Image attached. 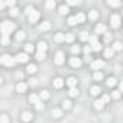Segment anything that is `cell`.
<instances>
[{
  "mask_svg": "<svg viewBox=\"0 0 123 123\" xmlns=\"http://www.w3.org/2000/svg\"><path fill=\"white\" fill-rule=\"evenodd\" d=\"M0 64H2V58H0Z\"/></svg>",
  "mask_w": 123,
  "mask_h": 123,
  "instance_id": "cell-54",
  "label": "cell"
},
{
  "mask_svg": "<svg viewBox=\"0 0 123 123\" xmlns=\"http://www.w3.org/2000/svg\"><path fill=\"white\" fill-rule=\"evenodd\" d=\"M0 123H9L7 114H2V116H0Z\"/></svg>",
  "mask_w": 123,
  "mask_h": 123,
  "instance_id": "cell-36",
  "label": "cell"
},
{
  "mask_svg": "<svg viewBox=\"0 0 123 123\" xmlns=\"http://www.w3.org/2000/svg\"><path fill=\"white\" fill-rule=\"evenodd\" d=\"M110 23H111L113 28H119V26H120V18H119L117 15H113V16L110 18Z\"/></svg>",
  "mask_w": 123,
  "mask_h": 123,
  "instance_id": "cell-4",
  "label": "cell"
},
{
  "mask_svg": "<svg viewBox=\"0 0 123 123\" xmlns=\"http://www.w3.org/2000/svg\"><path fill=\"white\" fill-rule=\"evenodd\" d=\"M25 36H26V35H25L23 31H18V33H16V39H18V41H23Z\"/></svg>",
  "mask_w": 123,
  "mask_h": 123,
  "instance_id": "cell-22",
  "label": "cell"
},
{
  "mask_svg": "<svg viewBox=\"0 0 123 123\" xmlns=\"http://www.w3.org/2000/svg\"><path fill=\"white\" fill-rule=\"evenodd\" d=\"M107 5L111 6V7H117V6H120V2H117V0H109Z\"/></svg>",
  "mask_w": 123,
  "mask_h": 123,
  "instance_id": "cell-24",
  "label": "cell"
},
{
  "mask_svg": "<svg viewBox=\"0 0 123 123\" xmlns=\"http://www.w3.org/2000/svg\"><path fill=\"white\" fill-rule=\"evenodd\" d=\"M90 93H91L93 96H98V94L101 93V88H100L98 86H94V87H91V90H90Z\"/></svg>",
  "mask_w": 123,
  "mask_h": 123,
  "instance_id": "cell-14",
  "label": "cell"
},
{
  "mask_svg": "<svg viewBox=\"0 0 123 123\" xmlns=\"http://www.w3.org/2000/svg\"><path fill=\"white\" fill-rule=\"evenodd\" d=\"M32 117H33V116H32L31 111H23V113H22V120H23V122H31Z\"/></svg>",
  "mask_w": 123,
  "mask_h": 123,
  "instance_id": "cell-11",
  "label": "cell"
},
{
  "mask_svg": "<svg viewBox=\"0 0 123 123\" xmlns=\"http://www.w3.org/2000/svg\"><path fill=\"white\" fill-rule=\"evenodd\" d=\"M33 10H35V9H33V7H32V6H28V7H26V10H25V13H26V15H28V16H29V15H31V13H32V12H33Z\"/></svg>",
  "mask_w": 123,
  "mask_h": 123,
  "instance_id": "cell-46",
  "label": "cell"
},
{
  "mask_svg": "<svg viewBox=\"0 0 123 123\" xmlns=\"http://www.w3.org/2000/svg\"><path fill=\"white\" fill-rule=\"evenodd\" d=\"M68 5L70 6H77V5H80V2L78 0H68Z\"/></svg>",
  "mask_w": 123,
  "mask_h": 123,
  "instance_id": "cell-45",
  "label": "cell"
},
{
  "mask_svg": "<svg viewBox=\"0 0 123 123\" xmlns=\"http://www.w3.org/2000/svg\"><path fill=\"white\" fill-rule=\"evenodd\" d=\"M26 71H28L29 74L36 73V65H35V64H29V65H28V68H26Z\"/></svg>",
  "mask_w": 123,
  "mask_h": 123,
  "instance_id": "cell-20",
  "label": "cell"
},
{
  "mask_svg": "<svg viewBox=\"0 0 123 123\" xmlns=\"http://www.w3.org/2000/svg\"><path fill=\"white\" fill-rule=\"evenodd\" d=\"M70 64H71V67H74V68H80V67H81V59L77 58V56H73V58L70 59Z\"/></svg>",
  "mask_w": 123,
  "mask_h": 123,
  "instance_id": "cell-3",
  "label": "cell"
},
{
  "mask_svg": "<svg viewBox=\"0 0 123 123\" xmlns=\"http://www.w3.org/2000/svg\"><path fill=\"white\" fill-rule=\"evenodd\" d=\"M71 104H73V103H71L70 100H64V101H62V107H64L65 110H68V109H71Z\"/></svg>",
  "mask_w": 123,
  "mask_h": 123,
  "instance_id": "cell-32",
  "label": "cell"
},
{
  "mask_svg": "<svg viewBox=\"0 0 123 123\" xmlns=\"http://www.w3.org/2000/svg\"><path fill=\"white\" fill-rule=\"evenodd\" d=\"M26 88H28V86H26L25 83H19V84L16 86V90H18V93H25V91H26Z\"/></svg>",
  "mask_w": 123,
  "mask_h": 123,
  "instance_id": "cell-12",
  "label": "cell"
},
{
  "mask_svg": "<svg viewBox=\"0 0 123 123\" xmlns=\"http://www.w3.org/2000/svg\"><path fill=\"white\" fill-rule=\"evenodd\" d=\"M96 32L97 33H104L106 32V26L104 25H97L96 26Z\"/></svg>",
  "mask_w": 123,
  "mask_h": 123,
  "instance_id": "cell-21",
  "label": "cell"
},
{
  "mask_svg": "<svg viewBox=\"0 0 123 123\" xmlns=\"http://www.w3.org/2000/svg\"><path fill=\"white\" fill-rule=\"evenodd\" d=\"M2 43L3 45H9L10 43V38L9 36H2Z\"/></svg>",
  "mask_w": 123,
  "mask_h": 123,
  "instance_id": "cell-37",
  "label": "cell"
},
{
  "mask_svg": "<svg viewBox=\"0 0 123 123\" xmlns=\"http://www.w3.org/2000/svg\"><path fill=\"white\" fill-rule=\"evenodd\" d=\"M111 97H113V98H116V100H117V98H120V91H117V90H116V91H113V93H111Z\"/></svg>",
  "mask_w": 123,
  "mask_h": 123,
  "instance_id": "cell-44",
  "label": "cell"
},
{
  "mask_svg": "<svg viewBox=\"0 0 123 123\" xmlns=\"http://www.w3.org/2000/svg\"><path fill=\"white\" fill-rule=\"evenodd\" d=\"M113 54H114V51H113L111 48H107V49L104 51V55H106V58H111V56H113Z\"/></svg>",
  "mask_w": 123,
  "mask_h": 123,
  "instance_id": "cell-26",
  "label": "cell"
},
{
  "mask_svg": "<svg viewBox=\"0 0 123 123\" xmlns=\"http://www.w3.org/2000/svg\"><path fill=\"white\" fill-rule=\"evenodd\" d=\"M38 19H39V12H38V10H33V12L29 15V22H31V23H35Z\"/></svg>",
  "mask_w": 123,
  "mask_h": 123,
  "instance_id": "cell-8",
  "label": "cell"
},
{
  "mask_svg": "<svg viewBox=\"0 0 123 123\" xmlns=\"http://www.w3.org/2000/svg\"><path fill=\"white\" fill-rule=\"evenodd\" d=\"M51 29V23L48 22V20H45V22H42L41 25H39V31L41 32H45V31H49Z\"/></svg>",
  "mask_w": 123,
  "mask_h": 123,
  "instance_id": "cell-9",
  "label": "cell"
},
{
  "mask_svg": "<svg viewBox=\"0 0 123 123\" xmlns=\"http://www.w3.org/2000/svg\"><path fill=\"white\" fill-rule=\"evenodd\" d=\"M93 78H94L96 81H100V80H103V74H101L100 71H96L94 75H93Z\"/></svg>",
  "mask_w": 123,
  "mask_h": 123,
  "instance_id": "cell-27",
  "label": "cell"
},
{
  "mask_svg": "<svg viewBox=\"0 0 123 123\" xmlns=\"http://www.w3.org/2000/svg\"><path fill=\"white\" fill-rule=\"evenodd\" d=\"M5 6H6V3H5V2H0V10H2Z\"/></svg>",
  "mask_w": 123,
  "mask_h": 123,
  "instance_id": "cell-52",
  "label": "cell"
},
{
  "mask_svg": "<svg viewBox=\"0 0 123 123\" xmlns=\"http://www.w3.org/2000/svg\"><path fill=\"white\" fill-rule=\"evenodd\" d=\"M36 84V80H31V86H35Z\"/></svg>",
  "mask_w": 123,
  "mask_h": 123,
  "instance_id": "cell-53",
  "label": "cell"
},
{
  "mask_svg": "<svg viewBox=\"0 0 123 123\" xmlns=\"http://www.w3.org/2000/svg\"><path fill=\"white\" fill-rule=\"evenodd\" d=\"M64 36H65V38H64L65 42H73V41H74V35H73V33H67V35H64Z\"/></svg>",
  "mask_w": 123,
  "mask_h": 123,
  "instance_id": "cell-30",
  "label": "cell"
},
{
  "mask_svg": "<svg viewBox=\"0 0 123 123\" xmlns=\"http://www.w3.org/2000/svg\"><path fill=\"white\" fill-rule=\"evenodd\" d=\"M90 42H91V46H94V45H97V36L96 35H93V36H90V39H88Z\"/></svg>",
  "mask_w": 123,
  "mask_h": 123,
  "instance_id": "cell-38",
  "label": "cell"
},
{
  "mask_svg": "<svg viewBox=\"0 0 123 123\" xmlns=\"http://www.w3.org/2000/svg\"><path fill=\"white\" fill-rule=\"evenodd\" d=\"M59 13H61V15H65V13H68V6H65V5L59 6Z\"/></svg>",
  "mask_w": 123,
  "mask_h": 123,
  "instance_id": "cell-29",
  "label": "cell"
},
{
  "mask_svg": "<svg viewBox=\"0 0 123 123\" xmlns=\"http://www.w3.org/2000/svg\"><path fill=\"white\" fill-rule=\"evenodd\" d=\"M45 6H46V9H54L55 7V2L54 0H48V2L45 3Z\"/></svg>",
  "mask_w": 123,
  "mask_h": 123,
  "instance_id": "cell-33",
  "label": "cell"
},
{
  "mask_svg": "<svg viewBox=\"0 0 123 123\" xmlns=\"http://www.w3.org/2000/svg\"><path fill=\"white\" fill-rule=\"evenodd\" d=\"M15 23L13 22H10V20H5V22H2V26H0V29H2V33H3V36H9L13 31H15Z\"/></svg>",
  "mask_w": 123,
  "mask_h": 123,
  "instance_id": "cell-1",
  "label": "cell"
},
{
  "mask_svg": "<svg viewBox=\"0 0 123 123\" xmlns=\"http://www.w3.org/2000/svg\"><path fill=\"white\" fill-rule=\"evenodd\" d=\"M43 58H45V52H38V54H36V59L42 61Z\"/></svg>",
  "mask_w": 123,
  "mask_h": 123,
  "instance_id": "cell-43",
  "label": "cell"
},
{
  "mask_svg": "<svg viewBox=\"0 0 123 123\" xmlns=\"http://www.w3.org/2000/svg\"><path fill=\"white\" fill-rule=\"evenodd\" d=\"M80 38H81V41H88V39H90V35H88L87 32H81Z\"/></svg>",
  "mask_w": 123,
  "mask_h": 123,
  "instance_id": "cell-35",
  "label": "cell"
},
{
  "mask_svg": "<svg viewBox=\"0 0 123 123\" xmlns=\"http://www.w3.org/2000/svg\"><path fill=\"white\" fill-rule=\"evenodd\" d=\"M97 18H98V12H97V10H91V12L88 13V19H90V20H96Z\"/></svg>",
  "mask_w": 123,
  "mask_h": 123,
  "instance_id": "cell-15",
  "label": "cell"
},
{
  "mask_svg": "<svg viewBox=\"0 0 123 123\" xmlns=\"http://www.w3.org/2000/svg\"><path fill=\"white\" fill-rule=\"evenodd\" d=\"M0 84H2V78H0Z\"/></svg>",
  "mask_w": 123,
  "mask_h": 123,
  "instance_id": "cell-55",
  "label": "cell"
},
{
  "mask_svg": "<svg viewBox=\"0 0 123 123\" xmlns=\"http://www.w3.org/2000/svg\"><path fill=\"white\" fill-rule=\"evenodd\" d=\"M103 67H104V61H100V59L94 61V62L91 64V68H93V70H100V68H103Z\"/></svg>",
  "mask_w": 123,
  "mask_h": 123,
  "instance_id": "cell-6",
  "label": "cell"
},
{
  "mask_svg": "<svg viewBox=\"0 0 123 123\" xmlns=\"http://www.w3.org/2000/svg\"><path fill=\"white\" fill-rule=\"evenodd\" d=\"M94 107H96V109H97V110H101V109H103V107H104V103H103V101H101V100H97V101H96V103H94Z\"/></svg>",
  "mask_w": 123,
  "mask_h": 123,
  "instance_id": "cell-28",
  "label": "cell"
},
{
  "mask_svg": "<svg viewBox=\"0 0 123 123\" xmlns=\"http://www.w3.org/2000/svg\"><path fill=\"white\" fill-rule=\"evenodd\" d=\"M90 52H91V48H90V46H86V48H84V54H86V55H90Z\"/></svg>",
  "mask_w": 123,
  "mask_h": 123,
  "instance_id": "cell-49",
  "label": "cell"
},
{
  "mask_svg": "<svg viewBox=\"0 0 123 123\" xmlns=\"http://www.w3.org/2000/svg\"><path fill=\"white\" fill-rule=\"evenodd\" d=\"M109 100H110V97H109L107 94H104V96H103V98H101V101H103V103H107Z\"/></svg>",
  "mask_w": 123,
  "mask_h": 123,
  "instance_id": "cell-50",
  "label": "cell"
},
{
  "mask_svg": "<svg viewBox=\"0 0 123 123\" xmlns=\"http://www.w3.org/2000/svg\"><path fill=\"white\" fill-rule=\"evenodd\" d=\"M64 84H65V81L61 78V77H56V78L54 80V87H55V88H61Z\"/></svg>",
  "mask_w": 123,
  "mask_h": 123,
  "instance_id": "cell-7",
  "label": "cell"
},
{
  "mask_svg": "<svg viewBox=\"0 0 123 123\" xmlns=\"http://www.w3.org/2000/svg\"><path fill=\"white\" fill-rule=\"evenodd\" d=\"M80 51H81V49H80V46H71V52H73L74 55H75V54L78 55V54H80Z\"/></svg>",
  "mask_w": 123,
  "mask_h": 123,
  "instance_id": "cell-41",
  "label": "cell"
},
{
  "mask_svg": "<svg viewBox=\"0 0 123 123\" xmlns=\"http://www.w3.org/2000/svg\"><path fill=\"white\" fill-rule=\"evenodd\" d=\"M70 96H71V97H77V96H78V90H77L75 87L70 88Z\"/></svg>",
  "mask_w": 123,
  "mask_h": 123,
  "instance_id": "cell-34",
  "label": "cell"
},
{
  "mask_svg": "<svg viewBox=\"0 0 123 123\" xmlns=\"http://www.w3.org/2000/svg\"><path fill=\"white\" fill-rule=\"evenodd\" d=\"M65 83H67V84H68V86L73 88V87H75V86H77V78H75V77H70V78H68Z\"/></svg>",
  "mask_w": 123,
  "mask_h": 123,
  "instance_id": "cell-13",
  "label": "cell"
},
{
  "mask_svg": "<svg viewBox=\"0 0 123 123\" xmlns=\"http://www.w3.org/2000/svg\"><path fill=\"white\" fill-rule=\"evenodd\" d=\"M16 61H19V62H28V54H19L16 58H15Z\"/></svg>",
  "mask_w": 123,
  "mask_h": 123,
  "instance_id": "cell-10",
  "label": "cell"
},
{
  "mask_svg": "<svg viewBox=\"0 0 123 123\" xmlns=\"http://www.w3.org/2000/svg\"><path fill=\"white\" fill-rule=\"evenodd\" d=\"M64 33H56L55 35V42H58V43H61V42H64Z\"/></svg>",
  "mask_w": 123,
  "mask_h": 123,
  "instance_id": "cell-19",
  "label": "cell"
},
{
  "mask_svg": "<svg viewBox=\"0 0 123 123\" xmlns=\"http://www.w3.org/2000/svg\"><path fill=\"white\" fill-rule=\"evenodd\" d=\"M74 18H75L77 23H81V22H84V20H86V16H84V13H77V16H74Z\"/></svg>",
  "mask_w": 123,
  "mask_h": 123,
  "instance_id": "cell-17",
  "label": "cell"
},
{
  "mask_svg": "<svg viewBox=\"0 0 123 123\" xmlns=\"http://www.w3.org/2000/svg\"><path fill=\"white\" fill-rule=\"evenodd\" d=\"M46 98H49V93L48 91H42L39 94V100H46Z\"/></svg>",
  "mask_w": 123,
  "mask_h": 123,
  "instance_id": "cell-31",
  "label": "cell"
},
{
  "mask_svg": "<svg viewBox=\"0 0 123 123\" xmlns=\"http://www.w3.org/2000/svg\"><path fill=\"white\" fill-rule=\"evenodd\" d=\"M68 25H71V26H74V25H77V20H75V18H74V16H71V18H68Z\"/></svg>",
  "mask_w": 123,
  "mask_h": 123,
  "instance_id": "cell-40",
  "label": "cell"
},
{
  "mask_svg": "<svg viewBox=\"0 0 123 123\" xmlns=\"http://www.w3.org/2000/svg\"><path fill=\"white\" fill-rule=\"evenodd\" d=\"M107 86H109V87H113V86H116V80L110 77V78L107 80Z\"/></svg>",
  "mask_w": 123,
  "mask_h": 123,
  "instance_id": "cell-42",
  "label": "cell"
},
{
  "mask_svg": "<svg viewBox=\"0 0 123 123\" xmlns=\"http://www.w3.org/2000/svg\"><path fill=\"white\" fill-rule=\"evenodd\" d=\"M33 49H35V46H33L32 43H26V45H25V51H26V54L33 52Z\"/></svg>",
  "mask_w": 123,
  "mask_h": 123,
  "instance_id": "cell-25",
  "label": "cell"
},
{
  "mask_svg": "<svg viewBox=\"0 0 123 123\" xmlns=\"http://www.w3.org/2000/svg\"><path fill=\"white\" fill-rule=\"evenodd\" d=\"M35 107H36V110H42V109H43V104H42V101L39 100V101L35 104Z\"/></svg>",
  "mask_w": 123,
  "mask_h": 123,
  "instance_id": "cell-47",
  "label": "cell"
},
{
  "mask_svg": "<svg viewBox=\"0 0 123 123\" xmlns=\"http://www.w3.org/2000/svg\"><path fill=\"white\" fill-rule=\"evenodd\" d=\"M45 51H46V43L41 41V42L38 43V52H45Z\"/></svg>",
  "mask_w": 123,
  "mask_h": 123,
  "instance_id": "cell-18",
  "label": "cell"
},
{
  "mask_svg": "<svg viewBox=\"0 0 123 123\" xmlns=\"http://www.w3.org/2000/svg\"><path fill=\"white\" fill-rule=\"evenodd\" d=\"M18 12H19V10H18V9H16V7H12V9H10V12H9V13H10V15H12V16H16V15H18Z\"/></svg>",
  "mask_w": 123,
  "mask_h": 123,
  "instance_id": "cell-48",
  "label": "cell"
},
{
  "mask_svg": "<svg viewBox=\"0 0 123 123\" xmlns=\"http://www.w3.org/2000/svg\"><path fill=\"white\" fill-rule=\"evenodd\" d=\"M111 49H113V51H120V49H122V43H120V42H114V45H113Z\"/></svg>",
  "mask_w": 123,
  "mask_h": 123,
  "instance_id": "cell-39",
  "label": "cell"
},
{
  "mask_svg": "<svg viewBox=\"0 0 123 123\" xmlns=\"http://www.w3.org/2000/svg\"><path fill=\"white\" fill-rule=\"evenodd\" d=\"M0 58H2V64H5L6 67H13L15 62H16V59L12 55H3V56H0Z\"/></svg>",
  "mask_w": 123,
  "mask_h": 123,
  "instance_id": "cell-2",
  "label": "cell"
},
{
  "mask_svg": "<svg viewBox=\"0 0 123 123\" xmlns=\"http://www.w3.org/2000/svg\"><path fill=\"white\" fill-rule=\"evenodd\" d=\"M5 3H6V6H12V7L15 6V2H13V0H9V2H5Z\"/></svg>",
  "mask_w": 123,
  "mask_h": 123,
  "instance_id": "cell-51",
  "label": "cell"
},
{
  "mask_svg": "<svg viewBox=\"0 0 123 123\" xmlns=\"http://www.w3.org/2000/svg\"><path fill=\"white\" fill-rule=\"evenodd\" d=\"M29 101H31V103H33V104H36V103L39 101V96H36V94H31Z\"/></svg>",
  "mask_w": 123,
  "mask_h": 123,
  "instance_id": "cell-23",
  "label": "cell"
},
{
  "mask_svg": "<svg viewBox=\"0 0 123 123\" xmlns=\"http://www.w3.org/2000/svg\"><path fill=\"white\" fill-rule=\"evenodd\" d=\"M52 116H54L55 119L61 117V116H62V110H61V109H54V110H52Z\"/></svg>",
  "mask_w": 123,
  "mask_h": 123,
  "instance_id": "cell-16",
  "label": "cell"
},
{
  "mask_svg": "<svg viewBox=\"0 0 123 123\" xmlns=\"http://www.w3.org/2000/svg\"><path fill=\"white\" fill-rule=\"evenodd\" d=\"M64 61H65V58H64V54H62V52H58V54L55 55V64L62 65V64H64Z\"/></svg>",
  "mask_w": 123,
  "mask_h": 123,
  "instance_id": "cell-5",
  "label": "cell"
}]
</instances>
